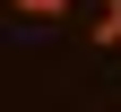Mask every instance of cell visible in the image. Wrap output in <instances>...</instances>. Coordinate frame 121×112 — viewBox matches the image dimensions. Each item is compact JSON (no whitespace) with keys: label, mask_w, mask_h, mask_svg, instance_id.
Returning a JSON list of instances; mask_svg holds the SVG:
<instances>
[{"label":"cell","mask_w":121,"mask_h":112,"mask_svg":"<svg viewBox=\"0 0 121 112\" xmlns=\"http://www.w3.org/2000/svg\"><path fill=\"white\" fill-rule=\"evenodd\" d=\"M86 43H95V52H121V0H95V17H86Z\"/></svg>","instance_id":"obj_1"},{"label":"cell","mask_w":121,"mask_h":112,"mask_svg":"<svg viewBox=\"0 0 121 112\" xmlns=\"http://www.w3.org/2000/svg\"><path fill=\"white\" fill-rule=\"evenodd\" d=\"M9 17H35V26H60L69 0H9Z\"/></svg>","instance_id":"obj_2"}]
</instances>
